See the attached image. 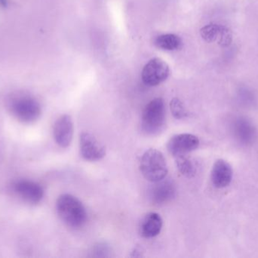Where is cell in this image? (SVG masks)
<instances>
[{
  "label": "cell",
  "instance_id": "1",
  "mask_svg": "<svg viewBox=\"0 0 258 258\" xmlns=\"http://www.w3.org/2000/svg\"><path fill=\"white\" fill-rule=\"evenodd\" d=\"M56 210L62 221L71 228H80L87 221V212L83 203L70 194H63L57 198Z\"/></svg>",
  "mask_w": 258,
  "mask_h": 258
},
{
  "label": "cell",
  "instance_id": "2",
  "mask_svg": "<svg viewBox=\"0 0 258 258\" xmlns=\"http://www.w3.org/2000/svg\"><path fill=\"white\" fill-rule=\"evenodd\" d=\"M166 121V109L164 100L156 98L144 108L141 117V128L149 136H156L163 130Z\"/></svg>",
  "mask_w": 258,
  "mask_h": 258
},
{
  "label": "cell",
  "instance_id": "3",
  "mask_svg": "<svg viewBox=\"0 0 258 258\" xmlns=\"http://www.w3.org/2000/svg\"><path fill=\"white\" fill-rule=\"evenodd\" d=\"M8 109L14 118L25 124L34 122L41 115V106L33 97L24 94L13 95L8 101Z\"/></svg>",
  "mask_w": 258,
  "mask_h": 258
},
{
  "label": "cell",
  "instance_id": "4",
  "mask_svg": "<svg viewBox=\"0 0 258 258\" xmlns=\"http://www.w3.org/2000/svg\"><path fill=\"white\" fill-rule=\"evenodd\" d=\"M140 169L144 178L151 183L160 181L168 174V165L163 154L156 149L147 150L141 159Z\"/></svg>",
  "mask_w": 258,
  "mask_h": 258
},
{
  "label": "cell",
  "instance_id": "5",
  "mask_svg": "<svg viewBox=\"0 0 258 258\" xmlns=\"http://www.w3.org/2000/svg\"><path fill=\"white\" fill-rule=\"evenodd\" d=\"M169 73L168 64L159 58H154L149 61L148 63L144 67L142 71L143 82L147 86H158L168 78Z\"/></svg>",
  "mask_w": 258,
  "mask_h": 258
},
{
  "label": "cell",
  "instance_id": "6",
  "mask_svg": "<svg viewBox=\"0 0 258 258\" xmlns=\"http://www.w3.org/2000/svg\"><path fill=\"white\" fill-rule=\"evenodd\" d=\"M80 154L85 160L97 162L105 156V147L92 133L84 132L80 137Z\"/></svg>",
  "mask_w": 258,
  "mask_h": 258
},
{
  "label": "cell",
  "instance_id": "7",
  "mask_svg": "<svg viewBox=\"0 0 258 258\" xmlns=\"http://www.w3.org/2000/svg\"><path fill=\"white\" fill-rule=\"evenodd\" d=\"M200 145L197 136L189 133H181L173 136L168 141L167 148L174 158L186 156L197 149Z\"/></svg>",
  "mask_w": 258,
  "mask_h": 258
},
{
  "label": "cell",
  "instance_id": "8",
  "mask_svg": "<svg viewBox=\"0 0 258 258\" xmlns=\"http://www.w3.org/2000/svg\"><path fill=\"white\" fill-rule=\"evenodd\" d=\"M13 189L18 197L29 204H38L43 198V189L36 182L19 180L14 183Z\"/></svg>",
  "mask_w": 258,
  "mask_h": 258
},
{
  "label": "cell",
  "instance_id": "9",
  "mask_svg": "<svg viewBox=\"0 0 258 258\" xmlns=\"http://www.w3.org/2000/svg\"><path fill=\"white\" fill-rule=\"evenodd\" d=\"M74 126L70 115H61L54 124L53 135L56 143L61 148H68L74 137Z\"/></svg>",
  "mask_w": 258,
  "mask_h": 258
},
{
  "label": "cell",
  "instance_id": "10",
  "mask_svg": "<svg viewBox=\"0 0 258 258\" xmlns=\"http://www.w3.org/2000/svg\"><path fill=\"white\" fill-rule=\"evenodd\" d=\"M233 172L230 164L223 159L216 161L212 171V182L218 189L227 187L233 180Z\"/></svg>",
  "mask_w": 258,
  "mask_h": 258
},
{
  "label": "cell",
  "instance_id": "11",
  "mask_svg": "<svg viewBox=\"0 0 258 258\" xmlns=\"http://www.w3.org/2000/svg\"><path fill=\"white\" fill-rule=\"evenodd\" d=\"M153 183L155 185L150 189V198L154 204H165L174 198L176 189L172 181L163 179Z\"/></svg>",
  "mask_w": 258,
  "mask_h": 258
},
{
  "label": "cell",
  "instance_id": "12",
  "mask_svg": "<svg viewBox=\"0 0 258 258\" xmlns=\"http://www.w3.org/2000/svg\"><path fill=\"white\" fill-rule=\"evenodd\" d=\"M233 133L236 139L243 145H249L256 137V130L251 121L239 118L233 123Z\"/></svg>",
  "mask_w": 258,
  "mask_h": 258
},
{
  "label": "cell",
  "instance_id": "13",
  "mask_svg": "<svg viewBox=\"0 0 258 258\" xmlns=\"http://www.w3.org/2000/svg\"><path fill=\"white\" fill-rule=\"evenodd\" d=\"M162 218L156 212H150L147 214L140 225V234L144 238L150 239L157 236L160 233L162 228Z\"/></svg>",
  "mask_w": 258,
  "mask_h": 258
},
{
  "label": "cell",
  "instance_id": "14",
  "mask_svg": "<svg viewBox=\"0 0 258 258\" xmlns=\"http://www.w3.org/2000/svg\"><path fill=\"white\" fill-rule=\"evenodd\" d=\"M155 45L161 49L174 51L180 49L183 45L182 39L175 34H162L158 36L154 42Z\"/></svg>",
  "mask_w": 258,
  "mask_h": 258
},
{
  "label": "cell",
  "instance_id": "15",
  "mask_svg": "<svg viewBox=\"0 0 258 258\" xmlns=\"http://www.w3.org/2000/svg\"><path fill=\"white\" fill-rule=\"evenodd\" d=\"M176 166L180 174L187 178H192L196 175L197 168L195 164L186 156H178L175 158Z\"/></svg>",
  "mask_w": 258,
  "mask_h": 258
},
{
  "label": "cell",
  "instance_id": "16",
  "mask_svg": "<svg viewBox=\"0 0 258 258\" xmlns=\"http://www.w3.org/2000/svg\"><path fill=\"white\" fill-rule=\"evenodd\" d=\"M221 26L218 24H210L205 26L200 30L202 37L208 42H215L219 36Z\"/></svg>",
  "mask_w": 258,
  "mask_h": 258
},
{
  "label": "cell",
  "instance_id": "17",
  "mask_svg": "<svg viewBox=\"0 0 258 258\" xmlns=\"http://www.w3.org/2000/svg\"><path fill=\"white\" fill-rule=\"evenodd\" d=\"M170 109L173 116L176 119H183L188 115L187 111L183 106V102L178 98H174L170 102Z\"/></svg>",
  "mask_w": 258,
  "mask_h": 258
},
{
  "label": "cell",
  "instance_id": "18",
  "mask_svg": "<svg viewBox=\"0 0 258 258\" xmlns=\"http://www.w3.org/2000/svg\"><path fill=\"white\" fill-rule=\"evenodd\" d=\"M218 44L222 47H227L231 43L233 39L231 30L225 26H221L219 36H218Z\"/></svg>",
  "mask_w": 258,
  "mask_h": 258
},
{
  "label": "cell",
  "instance_id": "19",
  "mask_svg": "<svg viewBox=\"0 0 258 258\" xmlns=\"http://www.w3.org/2000/svg\"><path fill=\"white\" fill-rule=\"evenodd\" d=\"M110 249L106 244H98L94 249V253L97 257H107V254L110 253Z\"/></svg>",
  "mask_w": 258,
  "mask_h": 258
},
{
  "label": "cell",
  "instance_id": "20",
  "mask_svg": "<svg viewBox=\"0 0 258 258\" xmlns=\"http://www.w3.org/2000/svg\"><path fill=\"white\" fill-rule=\"evenodd\" d=\"M0 4L3 6H7V1L6 0H0Z\"/></svg>",
  "mask_w": 258,
  "mask_h": 258
}]
</instances>
